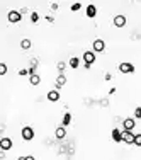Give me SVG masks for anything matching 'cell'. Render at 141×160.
<instances>
[{
  "instance_id": "cell-28",
  "label": "cell",
  "mask_w": 141,
  "mask_h": 160,
  "mask_svg": "<svg viewBox=\"0 0 141 160\" xmlns=\"http://www.w3.org/2000/svg\"><path fill=\"white\" fill-rule=\"evenodd\" d=\"M4 159H5V152L2 150V152H0V160H4Z\"/></svg>"
},
{
  "instance_id": "cell-16",
  "label": "cell",
  "mask_w": 141,
  "mask_h": 160,
  "mask_svg": "<svg viewBox=\"0 0 141 160\" xmlns=\"http://www.w3.org/2000/svg\"><path fill=\"white\" fill-rule=\"evenodd\" d=\"M70 123H72V114H70V112H67V114L63 116V121H61V126H65V128H67V126L70 125Z\"/></svg>"
},
{
  "instance_id": "cell-6",
  "label": "cell",
  "mask_w": 141,
  "mask_h": 160,
  "mask_svg": "<svg viewBox=\"0 0 141 160\" xmlns=\"http://www.w3.org/2000/svg\"><path fill=\"white\" fill-rule=\"evenodd\" d=\"M119 72L121 73H133L134 72V65L129 62H122L121 65H119Z\"/></svg>"
},
{
  "instance_id": "cell-26",
  "label": "cell",
  "mask_w": 141,
  "mask_h": 160,
  "mask_svg": "<svg viewBox=\"0 0 141 160\" xmlns=\"http://www.w3.org/2000/svg\"><path fill=\"white\" fill-rule=\"evenodd\" d=\"M19 12H20V14H22V15H24V14H27V12H29V10H27V9H26V7H24V9H20Z\"/></svg>"
},
{
  "instance_id": "cell-15",
  "label": "cell",
  "mask_w": 141,
  "mask_h": 160,
  "mask_svg": "<svg viewBox=\"0 0 141 160\" xmlns=\"http://www.w3.org/2000/svg\"><path fill=\"white\" fill-rule=\"evenodd\" d=\"M29 84L31 85H39L41 84V77L38 73H34V75H29Z\"/></svg>"
},
{
  "instance_id": "cell-27",
  "label": "cell",
  "mask_w": 141,
  "mask_h": 160,
  "mask_svg": "<svg viewBox=\"0 0 141 160\" xmlns=\"http://www.w3.org/2000/svg\"><path fill=\"white\" fill-rule=\"evenodd\" d=\"M51 10H58V4H51Z\"/></svg>"
},
{
  "instance_id": "cell-13",
  "label": "cell",
  "mask_w": 141,
  "mask_h": 160,
  "mask_svg": "<svg viewBox=\"0 0 141 160\" xmlns=\"http://www.w3.org/2000/svg\"><path fill=\"white\" fill-rule=\"evenodd\" d=\"M112 140H114V141H117V143H119V141H122V131H121V130H117V128H114V130H112Z\"/></svg>"
},
{
  "instance_id": "cell-18",
  "label": "cell",
  "mask_w": 141,
  "mask_h": 160,
  "mask_svg": "<svg viewBox=\"0 0 141 160\" xmlns=\"http://www.w3.org/2000/svg\"><path fill=\"white\" fill-rule=\"evenodd\" d=\"M31 44H33L31 39H27V38H26V39L20 41V48H22V49H29V48H31Z\"/></svg>"
},
{
  "instance_id": "cell-24",
  "label": "cell",
  "mask_w": 141,
  "mask_h": 160,
  "mask_svg": "<svg viewBox=\"0 0 141 160\" xmlns=\"http://www.w3.org/2000/svg\"><path fill=\"white\" fill-rule=\"evenodd\" d=\"M134 118L141 119V107H136V109H134Z\"/></svg>"
},
{
  "instance_id": "cell-17",
  "label": "cell",
  "mask_w": 141,
  "mask_h": 160,
  "mask_svg": "<svg viewBox=\"0 0 141 160\" xmlns=\"http://www.w3.org/2000/svg\"><path fill=\"white\" fill-rule=\"evenodd\" d=\"M72 68H78V65H80V60L77 58V56H73V58H70V63H68Z\"/></svg>"
},
{
  "instance_id": "cell-4",
  "label": "cell",
  "mask_w": 141,
  "mask_h": 160,
  "mask_svg": "<svg viewBox=\"0 0 141 160\" xmlns=\"http://www.w3.org/2000/svg\"><path fill=\"white\" fill-rule=\"evenodd\" d=\"M14 146L12 140L9 138V136H2L0 138V150H4V152H7V150H10Z\"/></svg>"
},
{
  "instance_id": "cell-11",
  "label": "cell",
  "mask_w": 141,
  "mask_h": 160,
  "mask_svg": "<svg viewBox=\"0 0 141 160\" xmlns=\"http://www.w3.org/2000/svg\"><path fill=\"white\" fill-rule=\"evenodd\" d=\"M54 136H56V140H63L67 136V128H65V126L56 128V130H54Z\"/></svg>"
},
{
  "instance_id": "cell-21",
  "label": "cell",
  "mask_w": 141,
  "mask_h": 160,
  "mask_svg": "<svg viewBox=\"0 0 141 160\" xmlns=\"http://www.w3.org/2000/svg\"><path fill=\"white\" fill-rule=\"evenodd\" d=\"M82 9V4H78V2H75V4H72V10L73 12H77V10H80Z\"/></svg>"
},
{
  "instance_id": "cell-9",
  "label": "cell",
  "mask_w": 141,
  "mask_h": 160,
  "mask_svg": "<svg viewBox=\"0 0 141 160\" xmlns=\"http://www.w3.org/2000/svg\"><path fill=\"white\" fill-rule=\"evenodd\" d=\"M95 62V53L94 51H85L83 53V63L85 65H92Z\"/></svg>"
},
{
  "instance_id": "cell-14",
  "label": "cell",
  "mask_w": 141,
  "mask_h": 160,
  "mask_svg": "<svg viewBox=\"0 0 141 160\" xmlns=\"http://www.w3.org/2000/svg\"><path fill=\"white\" fill-rule=\"evenodd\" d=\"M85 14H87V17H90V19L95 17V15H97V7H95V5H88L87 10H85Z\"/></svg>"
},
{
  "instance_id": "cell-5",
  "label": "cell",
  "mask_w": 141,
  "mask_h": 160,
  "mask_svg": "<svg viewBox=\"0 0 141 160\" xmlns=\"http://www.w3.org/2000/svg\"><path fill=\"white\" fill-rule=\"evenodd\" d=\"M104 49H106L104 39H95V41L92 43V51H94V53H102Z\"/></svg>"
},
{
  "instance_id": "cell-19",
  "label": "cell",
  "mask_w": 141,
  "mask_h": 160,
  "mask_svg": "<svg viewBox=\"0 0 141 160\" xmlns=\"http://www.w3.org/2000/svg\"><path fill=\"white\" fill-rule=\"evenodd\" d=\"M56 68H58V72H65L67 63H65V62H58V63H56Z\"/></svg>"
},
{
  "instance_id": "cell-2",
  "label": "cell",
  "mask_w": 141,
  "mask_h": 160,
  "mask_svg": "<svg viewBox=\"0 0 141 160\" xmlns=\"http://www.w3.org/2000/svg\"><path fill=\"white\" fill-rule=\"evenodd\" d=\"M134 133L133 131H128V130H122V141L126 145H134Z\"/></svg>"
},
{
  "instance_id": "cell-20",
  "label": "cell",
  "mask_w": 141,
  "mask_h": 160,
  "mask_svg": "<svg viewBox=\"0 0 141 160\" xmlns=\"http://www.w3.org/2000/svg\"><path fill=\"white\" fill-rule=\"evenodd\" d=\"M38 21H39V14H38V12H31V22L36 24Z\"/></svg>"
},
{
  "instance_id": "cell-29",
  "label": "cell",
  "mask_w": 141,
  "mask_h": 160,
  "mask_svg": "<svg viewBox=\"0 0 141 160\" xmlns=\"http://www.w3.org/2000/svg\"><path fill=\"white\" fill-rule=\"evenodd\" d=\"M27 160H36V159H34L33 155H27Z\"/></svg>"
},
{
  "instance_id": "cell-12",
  "label": "cell",
  "mask_w": 141,
  "mask_h": 160,
  "mask_svg": "<svg viewBox=\"0 0 141 160\" xmlns=\"http://www.w3.org/2000/svg\"><path fill=\"white\" fill-rule=\"evenodd\" d=\"M65 84H67V77L63 75V73H60V75L56 77V82H54V85H56V89H60V87H63Z\"/></svg>"
},
{
  "instance_id": "cell-3",
  "label": "cell",
  "mask_w": 141,
  "mask_h": 160,
  "mask_svg": "<svg viewBox=\"0 0 141 160\" xmlns=\"http://www.w3.org/2000/svg\"><path fill=\"white\" fill-rule=\"evenodd\" d=\"M7 19H9V22H12V24H17V22H20V19H22V14H20L19 10H10V12L7 14Z\"/></svg>"
},
{
  "instance_id": "cell-25",
  "label": "cell",
  "mask_w": 141,
  "mask_h": 160,
  "mask_svg": "<svg viewBox=\"0 0 141 160\" xmlns=\"http://www.w3.org/2000/svg\"><path fill=\"white\" fill-rule=\"evenodd\" d=\"M27 73H29V70H27V68H20V70H19V75H20V77L27 75Z\"/></svg>"
},
{
  "instance_id": "cell-23",
  "label": "cell",
  "mask_w": 141,
  "mask_h": 160,
  "mask_svg": "<svg viewBox=\"0 0 141 160\" xmlns=\"http://www.w3.org/2000/svg\"><path fill=\"white\" fill-rule=\"evenodd\" d=\"M134 145H136V146H141V133L134 136Z\"/></svg>"
},
{
  "instance_id": "cell-7",
  "label": "cell",
  "mask_w": 141,
  "mask_h": 160,
  "mask_svg": "<svg viewBox=\"0 0 141 160\" xmlns=\"http://www.w3.org/2000/svg\"><path fill=\"white\" fill-rule=\"evenodd\" d=\"M134 126H136L134 118H126L124 121H122V128H124V130H128V131H133V130H134Z\"/></svg>"
},
{
  "instance_id": "cell-10",
  "label": "cell",
  "mask_w": 141,
  "mask_h": 160,
  "mask_svg": "<svg viewBox=\"0 0 141 160\" xmlns=\"http://www.w3.org/2000/svg\"><path fill=\"white\" fill-rule=\"evenodd\" d=\"M60 97H61V94L58 92V89H53V90L48 92V101L49 102H56V101H60Z\"/></svg>"
},
{
  "instance_id": "cell-8",
  "label": "cell",
  "mask_w": 141,
  "mask_h": 160,
  "mask_svg": "<svg viewBox=\"0 0 141 160\" xmlns=\"http://www.w3.org/2000/svg\"><path fill=\"white\" fill-rule=\"evenodd\" d=\"M126 15H122V14H117L114 17V26L116 28H124V26H126Z\"/></svg>"
},
{
  "instance_id": "cell-1",
  "label": "cell",
  "mask_w": 141,
  "mask_h": 160,
  "mask_svg": "<svg viewBox=\"0 0 141 160\" xmlns=\"http://www.w3.org/2000/svg\"><path fill=\"white\" fill-rule=\"evenodd\" d=\"M20 136H22V140H26V141H31L34 138V130L31 126H24L22 131H20Z\"/></svg>"
},
{
  "instance_id": "cell-22",
  "label": "cell",
  "mask_w": 141,
  "mask_h": 160,
  "mask_svg": "<svg viewBox=\"0 0 141 160\" xmlns=\"http://www.w3.org/2000/svg\"><path fill=\"white\" fill-rule=\"evenodd\" d=\"M7 73V65L5 63H0V75H5Z\"/></svg>"
},
{
  "instance_id": "cell-30",
  "label": "cell",
  "mask_w": 141,
  "mask_h": 160,
  "mask_svg": "<svg viewBox=\"0 0 141 160\" xmlns=\"http://www.w3.org/2000/svg\"><path fill=\"white\" fill-rule=\"evenodd\" d=\"M17 160H27V157H19Z\"/></svg>"
}]
</instances>
